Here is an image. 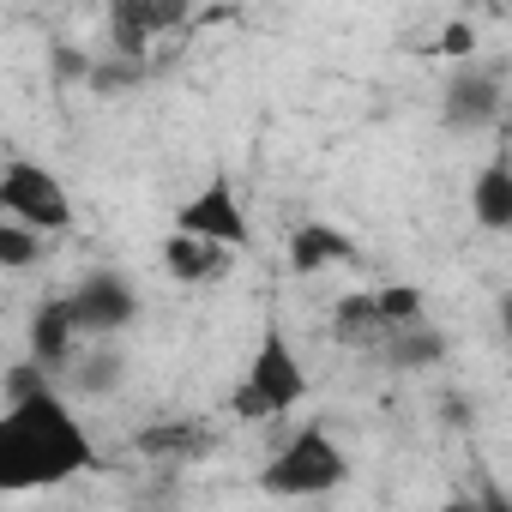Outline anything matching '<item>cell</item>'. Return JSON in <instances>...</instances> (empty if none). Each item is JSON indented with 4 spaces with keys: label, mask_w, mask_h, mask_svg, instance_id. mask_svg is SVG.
<instances>
[{
    "label": "cell",
    "mask_w": 512,
    "mask_h": 512,
    "mask_svg": "<svg viewBox=\"0 0 512 512\" xmlns=\"http://www.w3.org/2000/svg\"><path fill=\"white\" fill-rule=\"evenodd\" d=\"M37 260H43V235L25 229V223H0V266H7V272H25V266H37Z\"/></svg>",
    "instance_id": "obj_14"
},
{
    "label": "cell",
    "mask_w": 512,
    "mask_h": 512,
    "mask_svg": "<svg viewBox=\"0 0 512 512\" xmlns=\"http://www.w3.org/2000/svg\"><path fill=\"white\" fill-rule=\"evenodd\" d=\"M0 205H7V223H25L37 235H55L73 223V199H67L61 175H49L43 163H25V157L0 169Z\"/></svg>",
    "instance_id": "obj_4"
},
{
    "label": "cell",
    "mask_w": 512,
    "mask_h": 512,
    "mask_svg": "<svg viewBox=\"0 0 512 512\" xmlns=\"http://www.w3.org/2000/svg\"><path fill=\"white\" fill-rule=\"evenodd\" d=\"M67 308H73L79 338H115V332L139 314V296H133V284H127L121 272H91V278L67 296Z\"/></svg>",
    "instance_id": "obj_6"
},
{
    "label": "cell",
    "mask_w": 512,
    "mask_h": 512,
    "mask_svg": "<svg viewBox=\"0 0 512 512\" xmlns=\"http://www.w3.org/2000/svg\"><path fill=\"white\" fill-rule=\"evenodd\" d=\"M482 512H512V500H506V494L488 482V488H482Z\"/></svg>",
    "instance_id": "obj_19"
},
{
    "label": "cell",
    "mask_w": 512,
    "mask_h": 512,
    "mask_svg": "<svg viewBox=\"0 0 512 512\" xmlns=\"http://www.w3.org/2000/svg\"><path fill=\"white\" fill-rule=\"evenodd\" d=\"M470 217L482 223V229H512V151L500 145L488 163H482V175L470 181Z\"/></svg>",
    "instance_id": "obj_9"
},
{
    "label": "cell",
    "mask_w": 512,
    "mask_h": 512,
    "mask_svg": "<svg viewBox=\"0 0 512 512\" xmlns=\"http://www.w3.org/2000/svg\"><path fill=\"white\" fill-rule=\"evenodd\" d=\"M175 229L181 235H193V241H211V247H223V253H235V247H247L253 241V223H247V211H241V193H235V181L229 175H211L181 211H175Z\"/></svg>",
    "instance_id": "obj_5"
},
{
    "label": "cell",
    "mask_w": 512,
    "mask_h": 512,
    "mask_svg": "<svg viewBox=\"0 0 512 512\" xmlns=\"http://www.w3.org/2000/svg\"><path fill=\"white\" fill-rule=\"evenodd\" d=\"M163 266H169V278L175 284H211V278H223V266H229V253L223 247H211V241H193V235H169L163 241Z\"/></svg>",
    "instance_id": "obj_12"
},
{
    "label": "cell",
    "mask_w": 512,
    "mask_h": 512,
    "mask_svg": "<svg viewBox=\"0 0 512 512\" xmlns=\"http://www.w3.org/2000/svg\"><path fill=\"white\" fill-rule=\"evenodd\" d=\"M181 19H187L181 0H115V7H109V37H115V49L139 55L151 37L175 31Z\"/></svg>",
    "instance_id": "obj_8"
},
{
    "label": "cell",
    "mask_w": 512,
    "mask_h": 512,
    "mask_svg": "<svg viewBox=\"0 0 512 512\" xmlns=\"http://www.w3.org/2000/svg\"><path fill=\"white\" fill-rule=\"evenodd\" d=\"M91 464H97V446L61 392H43L0 416V488H13V494L55 488V482L85 476Z\"/></svg>",
    "instance_id": "obj_1"
},
{
    "label": "cell",
    "mask_w": 512,
    "mask_h": 512,
    "mask_svg": "<svg viewBox=\"0 0 512 512\" xmlns=\"http://www.w3.org/2000/svg\"><path fill=\"white\" fill-rule=\"evenodd\" d=\"M344 260H356V241L344 229H332V223H302L290 235V272L296 278H314V272L344 266Z\"/></svg>",
    "instance_id": "obj_10"
},
{
    "label": "cell",
    "mask_w": 512,
    "mask_h": 512,
    "mask_svg": "<svg viewBox=\"0 0 512 512\" xmlns=\"http://www.w3.org/2000/svg\"><path fill=\"white\" fill-rule=\"evenodd\" d=\"M308 398V368L302 356L290 350L284 326H266L260 332V350H253L241 386H235V416L241 422H266V416H284Z\"/></svg>",
    "instance_id": "obj_2"
},
{
    "label": "cell",
    "mask_w": 512,
    "mask_h": 512,
    "mask_svg": "<svg viewBox=\"0 0 512 512\" xmlns=\"http://www.w3.org/2000/svg\"><path fill=\"white\" fill-rule=\"evenodd\" d=\"M500 326H506V338H512V296L500 302Z\"/></svg>",
    "instance_id": "obj_20"
},
{
    "label": "cell",
    "mask_w": 512,
    "mask_h": 512,
    "mask_svg": "<svg viewBox=\"0 0 512 512\" xmlns=\"http://www.w3.org/2000/svg\"><path fill=\"white\" fill-rule=\"evenodd\" d=\"M374 302H380V320H386L392 332H404V326H422V296H416L410 284H392V290H380Z\"/></svg>",
    "instance_id": "obj_16"
},
{
    "label": "cell",
    "mask_w": 512,
    "mask_h": 512,
    "mask_svg": "<svg viewBox=\"0 0 512 512\" xmlns=\"http://www.w3.org/2000/svg\"><path fill=\"white\" fill-rule=\"evenodd\" d=\"M446 127L452 133H488L500 121V73L488 67H458L446 85Z\"/></svg>",
    "instance_id": "obj_7"
},
{
    "label": "cell",
    "mask_w": 512,
    "mask_h": 512,
    "mask_svg": "<svg viewBox=\"0 0 512 512\" xmlns=\"http://www.w3.org/2000/svg\"><path fill=\"white\" fill-rule=\"evenodd\" d=\"M73 338H79V326H73L67 296H61V302H43V308L31 314V362H37L43 374H55V368L73 356Z\"/></svg>",
    "instance_id": "obj_11"
},
{
    "label": "cell",
    "mask_w": 512,
    "mask_h": 512,
    "mask_svg": "<svg viewBox=\"0 0 512 512\" xmlns=\"http://www.w3.org/2000/svg\"><path fill=\"white\" fill-rule=\"evenodd\" d=\"M344 476H350V458L338 452V440H332L326 428H302V434H290V446H278V458L260 470V488L278 494V500H314V494H332Z\"/></svg>",
    "instance_id": "obj_3"
},
{
    "label": "cell",
    "mask_w": 512,
    "mask_h": 512,
    "mask_svg": "<svg viewBox=\"0 0 512 512\" xmlns=\"http://www.w3.org/2000/svg\"><path fill=\"white\" fill-rule=\"evenodd\" d=\"M43 392H55V386H49V374H43L37 362L7 368V410H13V404H31V398H43Z\"/></svg>",
    "instance_id": "obj_17"
},
{
    "label": "cell",
    "mask_w": 512,
    "mask_h": 512,
    "mask_svg": "<svg viewBox=\"0 0 512 512\" xmlns=\"http://www.w3.org/2000/svg\"><path fill=\"white\" fill-rule=\"evenodd\" d=\"M470 49H476V31H470L464 19H452V25L440 31V55H452V61H464Z\"/></svg>",
    "instance_id": "obj_18"
},
{
    "label": "cell",
    "mask_w": 512,
    "mask_h": 512,
    "mask_svg": "<svg viewBox=\"0 0 512 512\" xmlns=\"http://www.w3.org/2000/svg\"><path fill=\"white\" fill-rule=\"evenodd\" d=\"M380 356H386L392 368H428V362L446 356V338L428 332V326H404V332H392V338L380 344Z\"/></svg>",
    "instance_id": "obj_13"
},
{
    "label": "cell",
    "mask_w": 512,
    "mask_h": 512,
    "mask_svg": "<svg viewBox=\"0 0 512 512\" xmlns=\"http://www.w3.org/2000/svg\"><path fill=\"white\" fill-rule=\"evenodd\" d=\"M79 386H85L91 398H115V392H121V356H115L109 344H103L97 356H85V362H79Z\"/></svg>",
    "instance_id": "obj_15"
}]
</instances>
